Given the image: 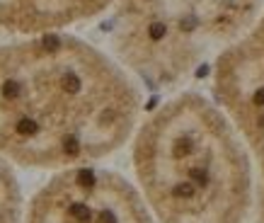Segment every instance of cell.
Masks as SVG:
<instances>
[{"mask_svg": "<svg viewBox=\"0 0 264 223\" xmlns=\"http://www.w3.org/2000/svg\"><path fill=\"white\" fill-rule=\"evenodd\" d=\"M136 165L165 223L238 221L245 165L225 119L201 95H180L148 119Z\"/></svg>", "mask_w": 264, "mask_h": 223, "instance_id": "cell-1", "label": "cell"}, {"mask_svg": "<svg viewBox=\"0 0 264 223\" xmlns=\"http://www.w3.org/2000/svg\"><path fill=\"white\" fill-rule=\"evenodd\" d=\"M112 49L124 68L172 85L223 54L255 22L260 0H114Z\"/></svg>", "mask_w": 264, "mask_h": 223, "instance_id": "cell-2", "label": "cell"}, {"mask_svg": "<svg viewBox=\"0 0 264 223\" xmlns=\"http://www.w3.org/2000/svg\"><path fill=\"white\" fill-rule=\"evenodd\" d=\"M29 223H150L122 180L80 167L46 187Z\"/></svg>", "mask_w": 264, "mask_h": 223, "instance_id": "cell-3", "label": "cell"}, {"mask_svg": "<svg viewBox=\"0 0 264 223\" xmlns=\"http://www.w3.org/2000/svg\"><path fill=\"white\" fill-rule=\"evenodd\" d=\"M114 0H0V29L29 39L61 34L112 7Z\"/></svg>", "mask_w": 264, "mask_h": 223, "instance_id": "cell-4", "label": "cell"}, {"mask_svg": "<svg viewBox=\"0 0 264 223\" xmlns=\"http://www.w3.org/2000/svg\"><path fill=\"white\" fill-rule=\"evenodd\" d=\"M264 92V17L245 32L218 61V95L223 102Z\"/></svg>", "mask_w": 264, "mask_h": 223, "instance_id": "cell-5", "label": "cell"}, {"mask_svg": "<svg viewBox=\"0 0 264 223\" xmlns=\"http://www.w3.org/2000/svg\"><path fill=\"white\" fill-rule=\"evenodd\" d=\"M17 202H15V184L5 167L0 165V223H15L17 214Z\"/></svg>", "mask_w": 264, "mask_h": 223, "instance_id": "cell-6", "label": "cell"}]
</instances>
